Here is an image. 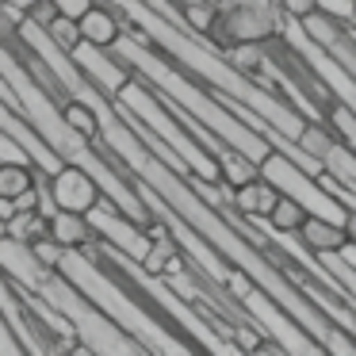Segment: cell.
Masks as SVG:
<instances>
[{
  "label": "cell",
  "mask_w": 356,
  "mask_h": 356,
  "mask_svg": "<svg viewBox=\"0 0 356 356\" xmlns=\"http://www.w3.org/2000/svg\"><path fill=\"white\" fill-rule=\"evenodd\" d=\"M0 353H24V345H19V337L12 333V325L4 322V314H0Z\"/></svg>",
  "instance_id": "cell-23"
},
{
  "label": "cell",
  "mask_w": 356,
  "mask_h": 356,
  "mask_svg": "<svg viewBox=\"0 0 356 356\" xmlns=\"http://www.w3.org/2000/svg\"><path fill=\"white\" fill-rule=\"evenodd\" d=\"M333 138H337V134H333L330 123H307V127H302V134H299V146L307 149L310 157H318V161H322L325 149L333 146Z\"/></svg>",
  "instance_id": "cell-17"
},
{
  "label": "cell",
  "mask_w": 356,
  "mask_h": 356,
  "mask_svg": "<svg viewBox=\"0 0 356 356\" xmlns=\"http://www.w3.org/2000/svg\"><path fill=\"white\" fill-rule=\"evenodd\" d=\"M100 195H104L100 184H96L85 169H77V165H62L58 172H50V203H54V207L81 211V215H85L88 207L100 203Z\"/></svg>",
  "instance_id": "cell-7"
},
{
  "label": "cell",
  "mask_w": 356,
  "mask_h": 356,
  "mask_svg": "<svg viewBox=\"0 0 356 356\" xmlns=\"http://www.w3.org/2000/svg\"><path fill=\"white\" fill-rule=\"evenodd\" d=\"M50 238H54L62 249H85V245H92V241H96V234H92L88 215L58 207L54 215H50Z\"/></svg>",
  "instance_id": "cell-12"
},
{
  "label": "cell",
  "mask_w": 356,
  "mask_h": 356,
  "mask_svg": "<svg viewBox=\"0 0 356 356\" xmlns=\"http://www.w3.org/2000/svg\"><path fill=\"white\" fill-rule=\"evenodd\" d=\"M35 188V165H19V161H0V200L16 203L24 192Z\"/></svg>",
  "instance_id": "cell-16"
},
{
  "label": "cell",
  "mask_w": 356,
  "mask_h": 356,
  "mask_svg": "<svg viewBox=\"0 0 356 356\" xmlns=\"http://www.w3.org/2000/svg\"><path fill=\"white\" fill-rule=\"evenodd\" d=\"M54 4L65 12V16H81V12H85L88 4H92V0H54Z\"/></svg>",
  "instance_id": "cell-25"
},
{
  "label": "cell",
  "mask_w": 356,
  "mask_h": 356,
  "mask_svg": "<svg viewBox=\"0 0 356 356\" xmlns=\"http://www.w3.org/2000/svg\"><path fill=\"white\" fill-rule=\"evenodd\" d=\"M54 268L62 272L73 287H81V291H85L88 299L111 318V322L123 325V330L131 333L146 353H188V348H192L188 341L172 337L169 325L157 322V318L149 314V310L142 307V302L134 299L119 280H111L108 272L92 261V249L88 245L85 249H62V257H58Z\"/></svg>",
  "instance_id": "cell-1"
},
{
  "label": "cell",
  "mask_w": 356,
  "mask_h": 356,
  "mask_svg": "<svg viewBox=\"0 0 356 356\" xmlns=\"http://www.w3.org/2000/svg\"><path fill=\"white\" fill-rule=\"evenodd\" d=\"M353 27H356V24H353Z\"/></svg>",
  "instance_id": "cell-27"
},
{
  "label": "cell",
  "mask_w": 356,
  "mask_h": 356,
  "mask_svg": "<svg viewBox=\"0 0 356 356\" xmlns=\"http://www.w3.org/2000/svg\"><path fill=\"white\" fill-rule=\"evenodd\" d=\"M27 291H31V287H27ZM35 295H42L50 307L70 318L73 337H81V348H85V353H146L123 325L111 322V318L104 314L81 287H73L58 268L35 287Z\"/></svg>",
  "instance_id": "cell-3"
},
{
  "label": "cell",
  "mask_w": 356,
  "mask_h": 356,
  "mask_svg": "<svg viewBox=\"0 0 356 356\" xmlns=\"http://www.w3.org/2000/svg\"><path fill=\"white\" fill-rule=\"evenodd\" d=\"M47 31H50V39L58 42V47H65V50H73L81 42V27H77V16H65V12H58L54 19L47 24Z\"/></svg>",
  "instance_id": "cell-19"
},
{
  "label": "cell",
  "mask_w": 356,
  "mask_h": 356,
  "mask_svg": "<svg viewBox=\"0 0 356 356\" xmlns=\"http://www.w3.org/2000/svg\"><path fill=\"white\" fill-rule=\"evenodd\" d=\"M88 222H92V234L100 241H108L111 249H119V253L134 257V261H146L149 249H154V238H149V230L142 222H134V218H127L123 211L115 207V203L104 195L96 207L85 211Z\"/></svg>",
  "instance_id": "cell-5"
},
{
  "label": "cell",
  "mask_w": 356,
  "mask_h": 356,
  "mask_svg": "<svg viewBox=\"0 0 356 356\" xmlns=\"http://www.w3.org/2000/svg\"><path fill=\"white\" fill-rule=\"evenodd\" d=\"M299 24V31L307 35L310 42H318L322 50H330L337 39H345V31L348 27L341 24V19H333V16H325V12H310V16H302V19H295Z\"/></svg>",
  "instance_id": "cell-13"
},
{
  "label": "cell",
  "mask_w": 356,
  "mask_h": 356,
  "mask_svg": "<svg viewBox=\"0 0 356 356\" xmlns=\"http://www.w3.org/2000/svg\"><path fill=\"white\" fill-rule=\"evenodd\" d=\"M115 108H123L131 119H138L142 127H149V131L157 134V138L165 142V146L172 149V154L180 157V161L188 165V169L195 172V177L203 180H222V169H218V157L211 154L207 146H203L200 138H195L192 131H188L184 123H180L177 115L169 111V104L161 100V96L154 92V88L146 85V81L134 73L131 81H127L123 88H119L115 96Z\"/></svg>",
  "instance_id": "cell-2"
},
{
  "label": "cell",
  "mask_w": 356,
  "mask_h": 356,
  "mask_svg": "<svg viewBox=\"0 0 356 356\" xmlns=\"http://www.w3.org/2000/svg\"><path fill=\"white\" fill-rule=\"evenodd\" d=\"M0 4H8V8H16V12H24V16H27V12H31V8H35V0H0Z\"/></svg>",
  "instance_id": "cell-26"
},
{
  "label": "cell",
  "mask_w": 356,
  "mask_h": 356,
  "mask_svg": "<svg viewBox=\"0 0 356 356\" xmlns=\"http://www.w3.org/2000/svg\"><path fill=\"white\" fill-rule=\"evenodd\" d=\"M333 257H337V261L345 264V268H356V234H348V238H345V245H341Z\"/></svg>",
  "instance_id": "cell-24"
},
{
  "label": "cell",
  "mask_w": 356,
  "mask_h": 356,
  "mask_svg": "<svg viewBox=\"0 0 356 356\" xmlns=\"http://www.w3.org/2000/svg\"><path fill=\"white\" fill-rule=\"evenodd\" d=\"M287 27V16L280 0H215V27L211 35L218 47H238V42H261L268 47Z\"/></svg>",
  "instance_id": "cell-4"
},
{
  "label": "cell",
  "mask_w": 356,
  "mask_h": 356,
  "mask_svg": "<svg viewBox=\"0 0 356 356\" xmlns=\"http://www.w3.org/2000/svg\"><path fill=\"white\" fill-rule=\"evenodd\" d=\"M70 58L77 62V70L85 73V77L92 81V85L100 88L104 96H111V100H115V96H119V88H123L127 81L134 77V73L127 70V65L119 62L115 54H108L104 47H92V42H85V39H81L77 47L70 50Z\"/></svg>",
  "instance_id": "cell-6"
},
{
  "label": "cell",
  "mask_w": 356,
  "mask_h": 356,
  "mask_svg": "<svg viewBox=\"0 0 356 356\" xmlns=\"http://www.w3.org/2000/svg\"><path fill=\"white\" fill-rule=\"evenodd\" d=\"M280 8H284L287 19H302L310 12H318V0H280Z\"/></svg>",
  "instance_id": "cell-22"
},
{
  "label": "cell",
  "mask_w": 356,
  "mask_h": 356,
  "mask_svg": "<svg viewBox=\"0 0 356 356\" xmlns=\"http://www.w3.org/2000/svg\"><path fill=\"white\" fill-rule=\"evenodd\" d=\"M318 12H325V16L341 19L345 27L356 24V0H318Z\"/></svg>",
  "instance_id": "cell-20"
},
{
  "label": "cell",
  "mask_w": 356,
  "mask_h": 356,
  "mask_svg": "<svg viewBox=\"0 0 356 356\" xmlns=\"http://www.w3.org/2000/svg\"><path fill=\"white\" fill-rule=\"evenodd\" d=\"M295 234H299V241L310 249V253H337L353 230H348V226H341V222H330V218L307 215V218H302V226H299Z\"/></svg>",
  "instance_id": "cell-11"
},
{
  "label": "cell",
  "mask_w": 356,
  "mask_h": 356,
  "mask_svg": "<svg viewBox=\"0 0 356 356\" xmlns=\"http://www.w3.org/2000/svg\"><path fill=\"white\" fill-rule=\"evenodd\" d=\"M62 111H65V119H70V127H77L85 138H96V134H100V119H96V111L88 108L85 100H65Z\"/></svg>",
  "instance_id": "cell-18"
},
{
  "label": "cell",
  "mask_w": 356,
  "mask_h": 356,
  "mask_svg": "<svg viewBox=\"0 0 356 356\" xmlns=\"http://www.w3.org/2000/svg\"><path fill=\"white\" fill-rule=\"evenodd\" d=\"M24 299H19V291L12 287V280L4 276V268H0V314H4V322L12 325V333L19 337V345H24V353H54L58 345H50V341H42L39 333V325L35 322H27V314H24Z\"/></svg>",
  "instance_id": "cell-8"
},
{
  "label": "cell",
  "mask_w": 356,
  "mask_h": 356,
  "mask_svg": "<svg viewBox=\"0 0 356 356\" xmlns=\"http://www.w3.org/2000/svg\"><path fill=\"white\" fill-rule=\"evenodd\" d=\"M218 169H222V180L234 184V188H241V184H249L253 177H261V165H257L253 157H245L241 149H234V146L218 149Z\"/></svg>",
  "instance_id": "cell-14"
},
{
  "label": "cell",
  "mask_w": 356,
  "mask_h": 356,
  "mask_svg": "<svg viewBox=\"0 0 356 356\" xmlns=\"http://www.w3.org/2000/svg\"><path fill=\"white\" fill-rule=\"evenodd\" d=\"M302 218H307V207H302L299 200H291V195L280 192L276 207H272L268 218H249V222H264L268 230H284V234H295L302 226Z\"/></svg>",
  "instance_id": "cell-15"
},
{
  "label": "cell",
  "mask_w": 356,
  "mask_h": 356,
  "mask_svg": "<svg viewBox=\"0 0 356 356\" xmlns=\"http://www.w3.org/2000/svg\"><path fill=\"white\" fill-rule=\"evenodd\" d=\"M276 200H280V188L264 177H253L249 184L234 188V211H238V218H268Z\"/></svg>",
  "instance_id": "cell-10"
},
{
  "label": "cell",
  "mask_w": 356,
  "mask_h": 356,
  "mask_svg": "<svg viewBox=\"0 0 356 356\" xmlns=\"http://www.w3.org/2000/svg\"><path fill=\"white\" fill-rule=\"evenodd\" d=\"M77 27H81V39L92 42V47H104V50H111L119 42V35H123V19L111 8H100V4H88L77 16Z\"/></svg>",
  "instance_id": "cell-9"
},
{
  "label": "cell",
  "mask_w": 356,
  "mask_h": 356,
  "mask_svg": "<svg viewBox=\"0 0 356 356\" xmlns=\"http://www.w3.org/2000/svg\"><path fill=\"white\" fill-rule=\"evenodd\" d=\"M0 161H19V165H31V154H27L24 146H19L12 134L0 131Z\"/></svg>",
  "instance_id": "cell-21"
}]
</instances>
